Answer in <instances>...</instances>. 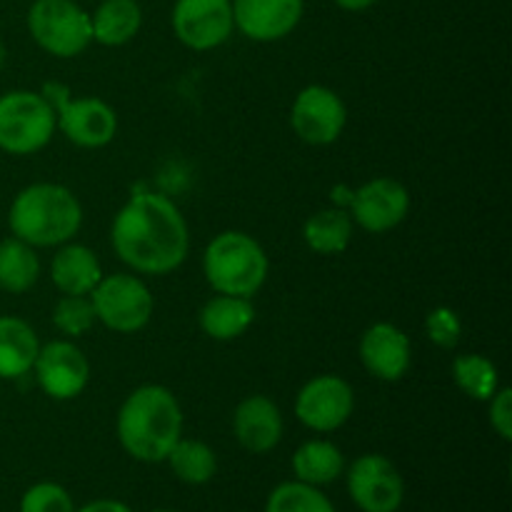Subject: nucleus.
<instances>
[{
  "mask_svg": "<svg viewBox=\"0 0 512 512\" xmlns=\"http://www.w3.org/2000/svg\"><path fill=\"white\" fill-rule=\"evenodd\" d=\"M343 475L350 500L360 512H398L403 508L405 480L385 455H360Z\"/></svg>",
  "mask_w": 512,
  "mask_h": 512,
  "instance_id": "obj_9",
  "label": "nucleus"
},
{
  "mask_svg": "<svg viewBox=\"0 0 512 512\" xmlns=\"http://www.w3.org/2000/svg\"><path fill=\"white\" fill-rule=\"evenodd\" d=\"M5 55H8V50H5L3 40H0V68H3V65H5Z\"/></svg>",
  "mask_w": 512,
  "mask_h": 512,
  "instance_id": "obj_34",
  "label": "nucleus"
},
{
  "mask_svg": "<svg viewBox=\"0 0 512 512\" xmlns=\"http://www.w3.org/2000/svg\"><path fill=\"white\" fill-rule=\"evenodd\" d=\"M348 108L328 85H308L300 90L290 108V125L308 145H330L343 135Z\"/></svg>",
  "mask_w": 512,
  "mask_h": 512,
  "instance_id": "obj_12",
  "label": "nucleus"
},
{
  "mask_svg": "<svg viewBox=\"0 0 512 512\" xmlns=\"http://www.w3.org/2000/svg\"><path fill=\"white\" fill-rule=\"evenodd\" d=\"M425 333L440 348H453V345H458L460 333H463V323H460L455 310L435 308L425 318Z\"/></svg>",
  "mask_w": 512,
  "mask_h": 512,
  "instance_id": "obj_30",
  "label": "nucleus"
},
{
  "mask_svg": "<svg viewBox=\"0 0 512 512\" xmlns=\"http://www.w3.org/2000/svg\"><path fill=\"white\" fill-rule=\"evenodd\" d=\"M20 512H75L73 495L53 480L30 485L20 498Z\"/></svg>",
  "mask_w": 512,
  "mask_h": 512,
  "instance_id": "obj_29",
  "label": "nucleus"
},
{
  "mask_svg": "<svg viewBox=\"0 0 512 512\" xmlns=\"http://www.w3.org/2000/svg\"><path fill=\"white\" fill-rule=\"evenodd\" d=\"M50 278L63 295H90L103 278V268L88 245L63 243L50 263Z\"/></svg>",
  "mask_w": 512,
  "mask_h": 512,
  "instance_id": "obj_18",
  "label": "nucleus"
},
{
  "mask_svg": "<svg viewBox=\"0 0 512 512\" xmlns=\"http://www.w3.org/2000/svg\"><path fill=\"white\" fill-rule=\"evenodd\" d=\"M290 465L295 480L325 488L345 473V455L330 440H308L295 450Z\"/></svg>",
  "mask_w": 512,
  "mask_h": 512,
  "instance_id": "obj_22",
  "label": "nucleus"
},
{
  "mask_svg": "<svg viewBox=\"0 0 512 512\" xmlns=\"http://www.w3.org/2000/svg\"><path fill=\"white\" fill-rule=\"evenodd\" d=\"M165 463L170 465L175 478L185 485H205L218 473V455L203 440L180 438Z\"/></svg>",
  "mask_w": 512,
  "mask_h": 512,
  "instance_id": "obj_25",
  "label": "nucleus"
},
{
  "mask_svg": "<svg viewBox=\"0 0 512 512\" xmlns=\"http://www.w3.org/2000/svg\"><path fill=\"white\" fill-rule=\"evenodd\" d=\"M360 360L373 378L383 383H398L408 375L413 348L408 335L398 325L375 323L360 338Z\"/></svg>",
  "mask_w": 512,
  "mask_h": 512,
  "instance_id": "obj_16",
  "label": "nucleus"
},
{
  "mask_svg": "<svg viewBox=\"0 0 512 512\" xmlns=\"http://www.w3.org/2000/svg\"><path fill=\"white\" fill-rule=\"evenodd\" d=\"M173 33L185 48L205 50L228 43L235 30L230 0H175L170 13Z\"/></svg>",
  "mask_w": 512,
  "mask_h": 512,
  "instance_id": "obj_10",
  "label": "nucleus"
},
{
  "mask_svg": "<svg viewBox=\"0 0 512 512\" xmlns=\"http://www.w3.org/2000/svg\"><path fill=\"white\" fill-rule=\"evenodd\" d=\"M45 100L55 110V128L78 148H105L118 133V115L100 98H73L60 83L43 88Z\"/></svg>",
  "mask_w": 512,
  "mask_h": 512,
  "instance_id": "obj_7",
  "label": "nucleus"
},
{
  "mask_svg": "<svg viewBox=\"0 0 512 512\" xmlns=\"http://www.w3.org/2000/svg\"><path fill=\"white\" fill-rule=\"evenodd\" d=\"M355 408L353 385L340 375H318L300 388L295 398V418L315 433L343 428Z\"/></svg>",
  "mask_w": 512,
  "mask_h": 512,
  "instance_id": "obj_11",
  "label": "nucleus"
},
{
  "mask_svg": "<svg viewBox=\"0 0 512 512\" xmlns=\"http://www.w3.org/2000/svg\"><path fill=\"white\" fill-rule=\"evenodd\" d=\"M265 512H335L333 500L320 488L300 480H285L270 490Z\"/></svg>",
  "mask_w": 512,
  "mask_h": 512,
  "instance_id": "obj_27",
  "label": "nucleus"
},
{
  "mask_svg": "<svg viewBox=\"0 0 512 512\" xmlns=\"http://www.w3.org/2000/svg\"><path fill=\"white\" fill-rule=\"evenodd\" d=\"M40 340L33 325L15 315H0V380H18L33 370Z\"/></svg>",
  "mask_w": 512,
  "mask_h": 512,
  "instance_id": "obj_19",
  "label": "nucleus"
},
{
  "mask_svg": "<svg viewBox=\"0 0 512 512\" xmlns=\"http://www.w3.org/2000/svg\"><path fill=\"white\" fill-rule=\"evenodd\" d=\"M153 512H178V510H168V508H160V510H153Z\"/></svg>",
  "mask_w": 512,
  "mask_h": 512,
  "instance_id": "obj_35",
  "label": "nucleus"
},
{
  "mask_svg": "<svg viewBox=\"0 0 512 512\" xmlns=\"http://www.w3.org/2000/svg\"><path fill=\"white\" fill-rule=\"evenodd\" d=\"M33 373L48 398L73 400L88 388L90 363L73 340H53L48 345H40Z\"/></svg>",
  "mask_w": 512,
  "mask_h": 512,
  "instance_id": "obj_13",
  "label": "nucleus"
},
{
  "mask_svg": "<svg viewBox=\"0 0 512 512\" xmlns=\"http://www.w3.org/2000/svg\"><path fill=\"white\" fill-rule=\"evenodd\" d=\"M283 415L268 395H248L233 413V433L243 450L265 455L283 440Z\"/></svg>",
  "mask_w": 512,
  "mask_h": 512,
  "instance_id": "obj_17",
  "label": "nucleus"
},
{
  "mask_svg": "<svg viewBox=\"0 0 512 512\" xmlns=\"http://www.w3.org/2000/svg\"><path fill=\"white\" fill-rule=\"evenodd\" d=\"M143 10L138 0H100L90 13V30L95 43L105 48H120L140 33Z\"/></svg>",
  "mask_w": 512,
  "mask_h": 512,
  "instance_id": "obj_20",
  "label": "nucleus"
},
{
  "mask_svg": "<svg viewBox=\"0 0 512 512\" xmlns=\"http://www.w3.org/2000/svg\"><path fill=\"white\" fill-rule=\"evenodd\" d=\"M110 243L115 255L135 273L168 275L188 258V223L173 200L143 190L113 218Z\"/></svg>",
  "mask_w": 512,
  "mask_h": 512,
  "instance_id": "obj_1",
  "label": "nucleus"
},
{
  "mask_svg": "<svg viewBox=\"0 0 512 512\" xmlns=\"http://www.w3.org/2000/svg\"><path fill=\"white\" fill-rule=\"evenodd\" d=\"M8 225L15 238L33 248H58L78 235L83 208L65 185L33 183L15 195Z\"/></svg>",
  "mask_w": 512,
  "mask_h": 512,
  "instance_id": "obj_3",
  "label": "nucleus"
},
{
  "mask_svg": "<svg viewBox=\"0 0 512 512\" xmlns=\"http://www.w3.org/2000/svg\"><path fill=\"white\" fill-rule=\"evenodd\" d=\"M120 448L138 463H165L183 438V408L165 385H140L123 400L115 418Z\"/></svg>",
  "mask_w": 512,
  "mask_h": 512,
  "instance_id": "obj_2",
  "label": "nucleus"
},
{
  "mask_svg": "<svg viewBox=\"0 0 512 512\" xmlns=\"http://www.w3.org/2000/svg\"><path fill=\"white\" fill-rule=\"evenodd\" d=\"M28 33L53 58H75L93 43L90 13L75 0H35L28 10Z\"/></svg>",
  "mask_w": 512,
  "mask_h": 512,
  "instance_id": "obj_6",
  "label": "nucleus"
},
{
  "mask_svg": "<svg viewBox=\"0 0 512 512\" xmlns=\"http://www.w3.org/2000/svg\"><path fill=\"white\" fill-rule=\"evenodd\" d=\"M490 403V425H493L495 433L510 443L512 440V390L510 388H498L495 390Z\"/></svg>",
  "mask_w": 512,
  "mask_h": 512,
  "instance_id": "obj_31",
  "label": "nucleus"
},
{
  "mask_svg": "<svg viewBox=\"0 0 512 512\" xmlns=\"http://www.w3.org/2000/svg\"><path fill=\"white\" fill-rule=\"evenodd\" d=\"M453 380L468 398L488 403L500 388L498 368L490 358L478 353H465L453 360Z\"/></svg>",
  "mask_w": 512,
  "mask_h": 512,
  "instance_id": "obj_26",
  "label": "nucleus"
},
{
  "mask_svg": "<svg viewBox=\"0 0 512 512\" xmlns=\"http://www.w3.org/2000/svg\"><path fill=\"white\" fill-rule=\"evenodd\" d=\"M235 30L255 43H275L298 28L305 0H230Z\"/></svg>",
  "mask_w": 512,
  "mask_h": 512,
  "instance_id": "obj_15",
  "label": "nucleus"
},
{
  "mask_svg": "<svg viewBox=\"0 0 512 512\" xmlns=\"http://www.w3.org/2000/svg\"><path fill=\"white\" fill-rule=\"evenodd\" d=\"M55 133V110L43 93L10 90L0 95V150L10 155H33Z\"/></svg>",
  "mask_w": 512,
  "mask_h": 512,
  "instance_id": "obj_5",
  "label": "nucleus"
},
{
  "mask_svg": "<svg viewBox=\"0 0 512 512\" xmlns=\"http://www.w3.org/2000/svg\"><path fill=\"white\" fill-rule=\"evenodd\" d=\"M410 210V193L393 178H373L350 198V218L368 233L380 235L398 228Z\"/></svg>",
  "mask_w": 512,
  "mask_h": 512,
  "instance_id": "obj_14",
  "label": "nucleus"
},
{
  "mask_svg": "<svg viewBox=\"0 0 512 512\" xmlns=\"http://www.w3.org/2000/svg\"><path fill=\"white\" fill-rule=\"evenodd\" d=\"M95 320L113 333H138L153 318V295L148 285L128 273L103 275L90 293Z\"/></svg>",
  "mask_w": 512,
  "mask_h": 512,
  "instance_id": "obj_8",
  "label": "nucleus"
},
{
  "mask_svg": "<svg viewBox=\"0 0 512 512\" xmlns=\"http://www.w3.org/2000/svg\"><path fill=\"white\" fill-rule=\"evenodd\" d=\"M268 255L248 233L225 230L203 253V275L215 293L253 298L268 280Z\"/></svg>",
  "mask_w": 512,
  "mask_h": 512,
  "instance_id": "obj_4",
  "label": "nucleus"
},
{
  "mask_svg": "<svg viewBox=\"0 0 512 512\" xmlns=\"http://www.w3.org/2000/svg\"><path fill=\"white\" fill-rule=\"evenodd\" d=\"M303 240L313 253L340 255L353 240V218L340 208H325L310 215L303 225Z\"/></svg>",
  "mask_w": 512,
  "mask_h": 512,
  "instance_id": "obj_24",
  "label": "nucleus"
},
{
  "mask_svg": "<svg viewBox=\"0 0 512 512\" xmlns=\"http://www.w3.org/2000/svg\"><path fill=\"white\" fill-rule=\"evenodd\" d=\"M198 320L208 338L228 343V340H235L248 333L250 325L255 323V308L250 298L218 293L203 305Z\"/></svg>",
  "mask_w": 512,
  "mask_h": 512,
  "instance_id": "obj_21",
  "label": "nucleus"
},
{
  "mask_svg": "<svg viewBox=\"0 0 512 512\" xmlns=\"http://www.w3.org/2000/svg\"><path fill=\"white\" fill-rule=\"evenodd\" d=\"M40 260L33 245L20 238L0 240V290L10 295H23L38 283Z\"/></svg>",
  "mask_w": 512,
  "mask_h": 512,
  "instance_id": "obj_23",
  "label": "nucleus"
},
{
  "mask_svg": "<svg viewBox=\"0 0 512 512\" xmlns=\"http://www.w3.org/2000/svg\"><path fill=\"white\" fill-rule=\"evenodd\" d=\"M75 512H133V508L125 505L123 500L100 498V500H90V503H85L83 508H75Z\"/></svg>",
  "mask_w": 512,
  "mask_h": 512,
  "instance_id": "obj_32",
  "label": "nucleus"
},
{
  "mask_svg": "<svg viewBox=\"0 0 512 512\" xmlns=\"http://www.w3.org/2000/svg\"><path fill=\"white\" fill-rule=\"evenodd\" d=\"M340 10H348V13H363V10L373 8L378 0H333Z\"/></svg>",
  "mask_w": 512,
  "mask_h": 512,
  "instance_id": "obj_33",
  "label": "nucleus"
},
{
  "mask_svg": "<svg viewBox=\"0 0 512 512\" xmlns=\"http://www.w3.org/2000/svg\"><path fill=\"white\" fill-rule=\"evenodd\" d=\"M50 320L65 338L85 335L95 325V310L93 303H90V295H63L53 305Z\"/></svg>",
  "mask_w": 512,
  "mask_h": 512,
  "instance_id": "obj_28",
  "label": "nucleus"
}]
</instances>
